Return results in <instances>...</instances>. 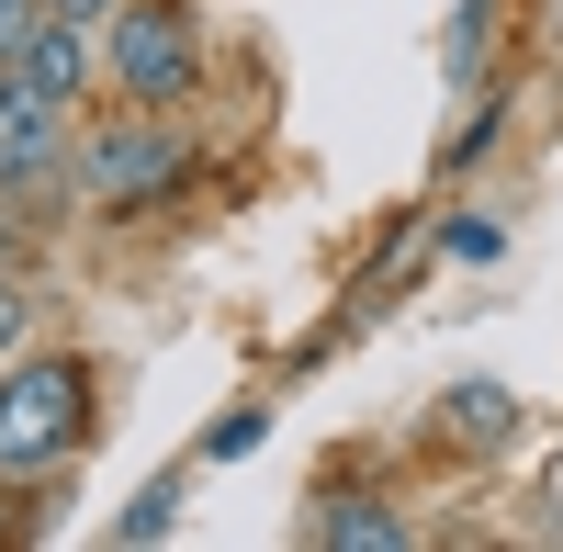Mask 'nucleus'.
I'll return each mask as SVG.
<instances>
[{"label":"nucleus","mask_w":563,"mask_h":552,"mask_svg":"<svg viewBox=\"0 0 563 552\" xmlns=\"http://www.w3.org/2000/svg\"><path fill=\"white\" fill-rule=\"evenodd\" d=\"M90 429V373L79 361H23L12 384H0V474H34V463H68Z\"/></svg>","instance_id":"1"},{"label":"nucleus","mask_w":563,"mask_h":552,"mask_svg":"<svg viewBox=\"0 0 563 552\" xmlns=\"http://www.w3.org/2000/svg\"><path fill=\"white\" fill-rule=\"evenodd\" d=\"M102 68L124 79V102H180V90L203 79L192 23H180L169 0H113L102 12Z\"/></svg>","instance_id":"2"},{"label":"nucleus","mask_w":563,"mask_h":552,"mask_svg":"<svg viewBox=\"0 0 563 552\" xmlns=\"http://www.w3.org/2000/svg\"><path fill=\"white\" fill-rule=\"evenodd\" d=\"M180 169H192V147H180L169 124H102V135H79V158H68V180L90 203H113V214L124 203H158Z\"/></svg>","instance_id":"3"},{"label":"nucleus","mask_w":563,"mask_h":552,"mask_svg":"<svg viewBox=\"0 0 563 552\" xmlns=\"http://www.w3.org/2000/svg\"><path fill=\"white\" fill-rule=\"evenodd\" d=\"M68 158H79L68 102H45L34 79L0 68V203H23V192H45V180H68Z\"/></svg>","instance_id":"4"},{"label":"nucleus","mask_w":563,"mask_h":552,"mask_svg":"<svg viewBox=\"0 0 563 552\" xmlns=\"http://www.w3.org/2000/svg\"><path fill=\"white\" fill-rule=\"evenodd\" d=\"M0 68H12V79H34L45 102H79V79H90V34H79L68 12H34V34H23Z\"/></svg>","instance_id":"5"},{"label":"nucleus","mask_w":563,"mask_h":552,"mask_svg":"<svg viewBox=\"0 0 563 552\" xmlns=\"http://www.w3.org/2000/svg\"><path fill=\"white\" fill-rule=\"evenodd\" d=\"M316 541H339V552H406V519L372 508V496H339V508L316 519Z\"/></svg>","instance_id":"6"},{"label":"nucleus","mask_w":563,"mask_h":552,"mask_svg":"<svg viewBox=\"0 0 563 552\" xmlns=\"http://www.w3.org/2000/svg\"><path fill=\"white\" fill-rule=\"evenodd\" d=\"M451 440H507V395L496 384H462L451 395Z\"/></svg>","instance_id":"7"},{"label":"nucleus","mask_w":563,"mask_h":552,"mask_svg":"<svg viewBox=\"0 0 563 552\" xmlns=\"http://www.w3.org/2000/svg\"><path fill=\"white\" fill-rule=\"evenodd\" d=\"M23 350V294H12V271H0V361Z\"/></svg>","instance_id":"8"},{"label":"nucleus","mask_w":563,"mask_h":552,"mask_svg":"<svg viewBox=\"0 0 563 552\" xmlns=\"http://www.w3.org/2000/svg\"><path fill=\"white\" fill-rule=\"evenodd\" d=\"M34 12H45V0H0V57H12V45L34 34Z\"/></svg>","instance_id":"9"},{"label":"nucleus","mask_w":563,"mask_h":552,"mask_svg":"<svg viewBox=\"0 0 563 552\" xmlns=\"http://www.w3.org/2000/svg\"><path fill=\"white\" fill-rule=\"evenodd\" d=\"M45 12H68V23H102V12H113V0H45Z\"/></svg>","instance_id":"10"},{"label":"nucleus","mask_w":563,"mask_h":552,"mask_svg":"<svg viewBox=\"0 0 563 552\" xmlns=\"http://www.w3.org/2000/svg\"><path fill=\"white\" fill-rule=\"evenodd\" d=\"M12 260H23V225H12V214H0V271H12Z\"/></svg>","instance_id":"11"}]
</instances>
